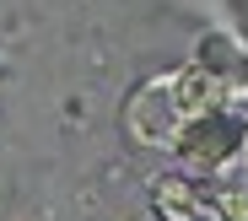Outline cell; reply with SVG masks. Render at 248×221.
I'll return each instance as SVG.
<instances>
[{
    "label": "cell",
    "mask_w": 248,
    "mask_h": 221,
    "mask_svg": "<svg viewBox=\"0 0 248 221\" xmlns=\"http://www.w3.org/2000/svg\"><path fill=\"white\" fill-rule=\"evenodd\" d=\"M243 151H248V135H243Z\"/></svg>",
    "instance_id": "277c9868"
},
{
    "label": "cell",
    "mask_w": 248,
    "mask_h": 221,
    "mask_svg": "<svg viewBox=\"0 0 248 221\" xmlns=\"http://www.w3.org/2000/svg\"><path fill=\"white\" fill-rule=\"evenodd\" d=\"M184 124H189V113H184V103H178V92H173V81L140 86V92L130 97V129H135V141L173 146Z\"/></svg>",
    "instance_id": "7a4b0ae2"
},
{
    "label": "cell",
    "mask_w": 248,
    "mask_h": 221,
    "mask_svg": "<svg viewBox=\"0 0 248 221\" xmlns=\"http://www.w3.org/2000/svg\"><path fill=\"white\" fill-rule=\"evenodd\" d=\"M173 151L184 157V167L194 173V178H211V173H221L227 162H237V151H243V119L216 113V108L211 113H194L178 129Z\"/></svg>",
    "instance_id": "6da1fadb"
},
{
    "label": "cell",
    "mask_w": 248,
    "mask_h": 221,
    "mask_svg": "<svg viewBox=\"0 0 248 221\" xmlns=\"http://www.w3.org/2000/svg\"><path fill=\"white\" fill-rule=\"evenodd\" d=\"M156 205H162L168 221H205L211 216V205L194 194V178H162L156 184Z\"/></svg>",
    "instance_id": "3957f363"
}]
</instances>
